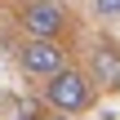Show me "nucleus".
Returning <instances> with one entry per match:
<instances>
[{"instance_id":"nucleus-1","label":"nucleus","mask_w":120,"mask_h":120,"mask_svg":"<svg viewBox=\"0 0 120 120\" xmlns=\"http://www.w3.org/2000/svg\"><path fill=\"white\" fill-rule=\"evenodd\" d=\"M45 98H49V107H58V111H85V107H89V98H94V89H89V80H85L80 71L62 67V71H53V76H49Z\"/></svg>"},{"instance_id":"nucleus-2","label":"nucleus","mask_w":120,"mask_h":120,"mask_svg":"<svg viewBox=\"0 0 120 120\" xmlns=\"http://www.w3.org/2000/svg\"><path fill=\"white\" fill-rule=\"evenodd\" d=\"M22 22H27L31 40H53V36L62 31L67 13H62V4H53V0H31V4L22 9Z\"/></svg>"},{"instance_id":"nucleus-3","label":"nucleus","mask_w":120,"mask_h":120,"mask_svg":"<svg viewBox=\"0 0 120 120\" xmlns=\"http://www.w3.org/2000/svg\"><path fill=\"white\" fill-rule=\"evenodd\" d=\"M22 67L31 76H53V71H62V49L53 40H27L22 45Z\"/></svg>"},{"instance_id":"nucleus-4","label":"nucleus","mask_w":120,"mask_h":120,"mask_svg":"<svg viewBox=\"0 0 120 120\" xmlns=\"http://www.w3.org/2000/svg\"><path fill=\"white\" fill-rule=\"evenodd\" d=\"M94 71H98V80H116V76H120V58H116L111 45L94 49Z\"/></svg>"},{"instance_id":"nucleus-5","label":"nucleus","mask_w":120,"mask_h":120,"mask_svg":"<svg viewBox=\"0 0 120 120\" xmlns=\"http://www.w3.org/2000/svg\"><path fill=\"white\" fill-rule=\"evenodd\" d=\"M98 4V13H120V0H94Z\"/></svg>"},{"instance_id":"nucleus-6","label":"nucleus","mask_w":120,"mask_h":120,"mask_svg":"<svg viewBox=\"0 0 120 120\" xmlns=\"http://www.w3.org/2000/svg\"><path fill=\"white\" fill-rule=\"evenodd\" d=\"M116 85H120V76H116Z\"/></svg>"}]
</instances>
